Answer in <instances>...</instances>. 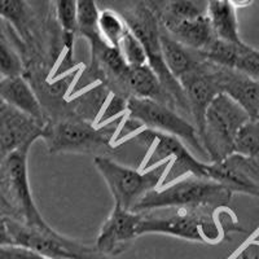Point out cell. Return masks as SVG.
I'll list each match as a JSON object with an SVG mask.
<instances>
[{"label": "cell", "mask_w": 259, "mask_h": 259, "mask_svg": "<svg viewBox=\"0 0 259 259\" xmlns=\"http://www.w3.org/2000/svg\"><path fill=\"white\" fill-rule=\"evenodd\" d=\"M170 214H142L138 227V235H165L217 245L226 239L230 231H239L232 212L228 207L209 209V207H175Z\"/></svg>", "instance_id": "1"}, {"label": "cell", "mask_w": 259, "mask_h": 259, "mask_svg": "<svg viewBox=\"0 0 259 259\" xmlns=\"http://www.w3.org/2000/svg\"><path fill=\"white\" fill-rule=\"evenodd\" d=\"M233 192L222 183L211 179L184 175L168 184L148 192L136 203L133 211L175 209V207H227Z\"/></svg>", "instance_id": "2"}, {"label": "cell", "mask_w": 259, "mask_h": 259, "mask_svg": "<svg viewBox=\"0 0 259 259\" xmlns=\"http://www.w3.org/2000/svg\"><path fill=\"white\" fill-rule=\"evenodd\" d=\"M31 147H24L0 162V202L13 210L12 218L26 226L50 228L36 206L29 180L27 157Z\"/></svg>", "instance_id": "3"}, {"label": "cell", "mask_w": 259, "mask_h": 259, "mask_svg": "<svg viewBox=\"0 0 259 259\" xmlns=\"http://www.w3.org/2000/svg\"><path fill=\"white\" fill-rule=\"evenodd\" d=\"M126 20L127 26L138 36V39L144 46L147 52L148 66L154 71L159 82L163 85L168 96L182 110L189 112L188 101L184 94L182 84L174 75L170 73L166 65L161 47V27L158 17L154 11L145 3H140L134 8L122 13Z\"/></svg>", "instance_id": "4"}, {"label": "cell", "mask_w": 259, "mask_h": 259, "mask_svg": "<svg viewBox=\"0 0 259 259\" xmlns=\"http://www.w3.org/2000/svg\"><path fill=\"white\" fill-rule=\"evenodd\" d=\"M94 163L105 180L114 198V205L133 211L136 203L148 192L163 184V178L167 175L171 161L162 162L148 171L127 167L104 156H97Z\"/></svg>", "instance_id": "5"}, {"label": "cell", "mask_w": 259, "mask_h": 259, "mask_svg": "<svg viewBox=\"0 0 259 259\" xmlns=\"http://www.w3.org/2000/svg\"><path fill=\"white\" fill-rule=\"evenodd\" d=\"M249 119V114L228 95L215 97L206 112L201 139L210 161L222 162L235 153L237 134Z\"/></svg>", "instance_id": "6"}, {"label": "cell", "mask_w": 259, "mask_h": 259, "mask_svg": "<svg viewBox=\"0 0 259 259\" xmlns=\"http://www.w3.org/2000/svg\"><path fill=\"white\" fill-rule=\"evenodd\" d=\"M7 224L13 244L31 249L50 259H113L100 253L95 245L69 239L52 227H30L12 217L7 218Z\"/></svg>", "instance_id": "7"}, {"label": "cell", "mask_w": 259, "mask_h": 259, "mask_svg": "<svg viewBox=\"0 0 259 259\" xmlns=\"http://www.w3.org/2000/svg\"><path fill=\"white\" fill-rule=\"evenodd\" d=\"M124 106L130 119L138 122L144 128L175 136L194 150L207 156L196 126L178 114L172 106L136 96H130Z\"/></svg>", "instance_id": "8"}, {"label": "cell", "mask_w": 259, "mask_h": 259, "mask_svg": "<svg viewBox=\"0 0 259 259\" xmlns=\"http://www.w3.org/2000/svg\"><path fill=\"white\" fill-rule=\"evenodd\" d=\"M43 140L47 144L50 153H90L106 147L110 138L101 130L82 119H62L55 123L48 122Z\"/></svg>", "instance_id": "9"}, {"label": "cell", "mask_w": 259, "mask_h": 259, "mask_svg": "<svg viewBox=\"0 0 259 259\" xmlns=\"http://www.w3.org/2000/svg\"><path fill=\"white\" fill-rule=\"evenodd\" d=\"M47 123H41L30 115L0 101V162L4 157L24 147H31L43 139Z\"/></svg>", "instance_id": "10"}, {"label": "cell", "mask_w": 259, "mask_h": 259, "mask_svg": "<svg viewBox=\"0 0 259 259\" xmlns=\"http://www.w3.org/2000/svg\"><path fill=\"white\" fill-rule=\"evenodd\" d=\"M140 221L142 212L124 210L114 205L97 235L95 242L97 250L110 258L124 253L134 240L139 237L138 227Z\"/></svg>", "instance_id": "11"}, {"label": "cell", "mask_w": 259, "mask_h": 259, "mask_svg": "<svg viewBox=\"0 0 259 259\" xmlns=\"http://www.w3.org/2000/svg\"><path fill=\"white\" fill-rule=\"evenodd\" d=\"M179 82L187 96L189 113L194 119L198 136L202 139L207 109L215 97L222 94L218 74H210L201 66L196 71L182 78Z\"/></svg>", "instance_id": "12"}, {"label": "cell", "mask_w": 259, "mask_h": 259, "mask_svg": "<svg viewBox=\"0 0 259 259\" xmlns=\"http://www.w3.org/2000/svg\"><path fill=\"white\" fill-rule=\"evenodd\" d=\"M217 74L222 94L228 95L251 119H255L259 113V80L235 69L222 68Z\"/></svg>", "instance_id": "13"}, {"label": "cell", "mask_w": 259, "mask_h": 259, "mask_svg": "<svg viewBox=\"0 0 259 259\" xmlns=\"http://www.w3.org/2000/svg\"><path fill=\"white\" fill-rule=\"evenodd\" d=\"M0 100L41 123H48L41 103L24 75L0 79Z\"/></svg>", "instance_id": "14"}, {"label": "cell", "mask_w": 259, "mask_h": 259, "mask_svg": "<svg viewBox=\"0 0 259 259\" xmlns=\"http://www.w3.org/2000/svg\"><path fill=\"white\" fill-rule=\"evenodd\" d=\"M165 30L172 38L177 39L180 45L200 52L207 50L217 39L206 13L180 21L165 27Z\"/></svg>", "instance_id": "15"}, {"label": "cell", "mask_w": 259, "mask_h": 259, "mask_svg": "<svg viewBox=\"0 0 259 259\" xmlns=\"http://www.w3.org/2000/svg\"><path fill=\"white\" fill-rule=\"evenodd\" d=\"M0 20L12 27L20 40L25 43L35 40L38 22L27 0H0Z\"/></svg>", "instance_id": "16"}, {"label": "cell", "mask_w": 259, "mask_h": 259, "mask_svg": "<svg viewBox=\"0 0 259 259\" xmlns=\"http://www.w3.org/2000/svg\"><path fill=\"white\" fill-rule=\"evenodd\" d=\"M122 83L133 92V96L150 99L166 105H174L171 97L159 82L158 77L148 65L138 68L128 66V70L124 74Z\"/></svg>", "instance_id": "17"}, {"label": "cell", "mask_w": 259, "mask_h": 259, "mask_svg": "<svg viewBox=\"0 0 259 259\" xmlns=\"http://www.w3.org/2000/svg\"><path fill=\"white\" fill-rule=\"evenodd\" d=\"M206 15L209 17L215 38L233 45H244L245 41L240 36L236 9L228 2L209 0Z\"/></svg>", "instance_id": "18"}, {"label": "cell", "mask_w": 259, "mask_h": 259, "mask_svg": "<svg viewBox=\"0 0 259 259\" xmlns=\"http://www.w3.org/2000/svg\"><path fill=\"white\" fill-rule=\"evenodd\" d=\"M161 47L168 70L178 80L201 68L189 52V48L180 45L166 30H161Z\"/></svg>", "instance_id": "19"}, {"label": "cell", "mask_w": 259, "mask_h": 259, "mask_svg": "<svg viewBox=\"0 0 259 259\" xmlns=\"http://www.w3.org/2000/svg\"><path fill=\"white\" fill-rule=\"evenodd\" d=\"M99 15H100V11L97 8L96 0H77L75 34L87 39L91 45V48L103 40L97 30Z\"/></svg>", "instance_id": "20"}, {"label": "cell", "mask_w": 259, "mask_h": 259, "mask_svg": "<svg viewBox=\"0 0 259 259\" xmlns=\"http://www.w3.org/2000/svg\"><path fill=\"white\" fill-rule=\"evenodd\" d=\"M97 30L104 43L110 47L118 48L123 36L128 31V26L123 16L113 9H103L99 15Z\"/></svg>", "instance_id": "21"}, {"label": "cell", "mask_w": 259, "mask_h": 259, "mask_svg": "<svg viewBox=\"0 0 259 259\" xmlns=\"http://www.w3.org/2000/svg\"><path fill=\"white\" fill-rule=\"evenodd\" d=\"M25 65L22 57L9 40L6 31L0 25V75L3 78L24 75Z\"/></svg>", "instance_id": "22"}, {"label": "cell", "mask_w": 259, "mask_h": 259, "mask_svg": "<svg viewBox=\"0 0 259 259\" xmlns=\"http://www.w3.org/2000/svg\"><path fill=\"white\" fill-rule=\"evenodd\" d=\"M235 153L259 159V121L249 119L240 128L235 143Z\"/></svg>", "instance_id": "23"}, {"label": "cell", "mask_w": 259, "mask_h": 259, "mask_svg": "<svg viewBox=\"0 0 259 259\" xmlns=\"http://www.w3.org/2000/svg\"><path fill=\"white\" fill-rule=\"evenodd\" d=\"M118 48L121 51L122 56H123L124 61L130 68H138V66L148 65L147 52H145L144 46L130 29L121 40Z\"/></svg>", "instance_id": "24"}, {"label": "cell", "mask_w": 259, "mask_h": 259, "mask_svg": "<svg viewBox=\"0 0 259 259\" xmlns=\"http://www.w3.org/2000/svg\"><path fill=\"white\" fill-rule=\"evenodd\" d=\"M52 2L57 24L61 27L65 36L75 35V12L77 0H51Z\"/></svg>", "instance_id": "25"}, {"label": "cell", "mask_w": 259, "mask_h": 259, "mask_svg": "<svg viewBox=\"0 0 259 259\" xmlns=\"http://www.w3.org/2000/svg\"><path fill=\"white\" fill-rule=\"evenodd\" d=\"M233 69L259 80V50L247 46L246 43L241 46Z\"/></svg>", "instance_id": "26"}, {"label": "cell", "mask_w": 259, "mask_h": 259, "mask_svg": "<svg viewBox=\"0 0 259 259\" xmlns=\"http://www.w3.org/2000/svg\"><path fill=\"white\" fill-rule=\"evenodd\" d=\"M0 259H50L36 251L20 245H3L0 246Z\"/></svg>", "instance_id": "27"}, {"label": "cell", "mask_w": 259, "mask_h": 259, "mask_svg": "<svg viewBox=\"0 0 259 259\" xmlns=\"http://www.w3.org/2000/svg\"><path fill=\"white\" fill-rule=\"evenodd\" d=\"M228 259H259V240H247Z\"/></svg>", "instance_id": "28"}, {"label": "cell", "mask_w": 259, "mask_h": 259, "mask_svg": "<svg viewBox=\"0 0 259 259\" xmlns=\"http://www.w3.org/2000/svg\"><path fill=\"white\" fill-rule=\"evenodd\" d=\"M2 207L6 206L0 202V246H3V245H13L12 236L9 233L8 224H7V218H8L9 215L4 214Z\"/></svg>", "instance_id": "29"}, {"label": "cell", "mask_w": 259, "mask_h": 259, "mask_svg": "<svg viewBox=\"0 0 259 259\" xmlns=\"http://www.w3.org/2000/svg\"><path fill=\"white\" fill-rule=\"evenodd\" d=\"M254 2H255V0H228V3H230L235 9L250 7Z\"/></svg>", "instance_id": "30"}, {"label": "cell", "mask_w": 259, "mask_h": 259, "mask_svg": "<svg viewBox=\"0 0 259 259\" xmlns=\"http://www.w3.org/2000/svg\"><path fill=\"white\" fill-rule=\"evenodd\" d=\"M255 119H258V121H259V113H258V115H256V118H255Z\"/></svg>", "instance_id": "31"}, {"label": "cell", "mask_w": 259, "mask_h": 259, "mask_svg": "<svg viewBox=\"0 0 259 259\" xmlns=\"http://www.w3.org/2000/svg\"><path fill=\"white\" fill-rule=\"evenodd\" d=\"M222 2H228V0H222Z\"/></svg>", "instance_id": "32"}, {"label": "cell", "mask_w": 259, "mask_h": 259, "mask_svg": "<svg viewBox=\"0 0 259 259\" xmlns=\"http://www.w3.org/2000/svg\"><path fill=\"white\" fill-rule=\"evenodd\" d=\"M0 101H2V100H0Z\"/></svg>", "instance_id": "33"}]
</instances>
